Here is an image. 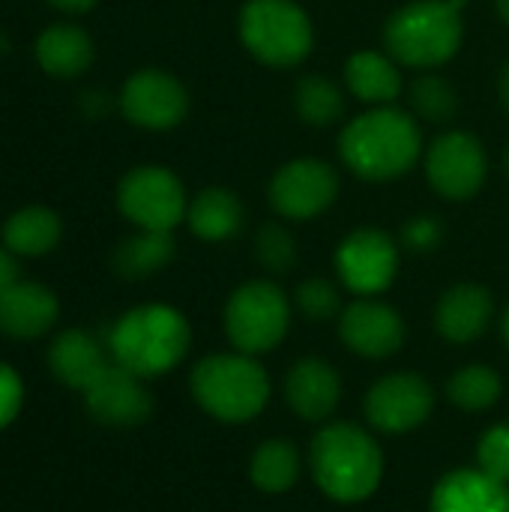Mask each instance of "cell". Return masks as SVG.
<instances>
[{
	"mask_svg": "<svg viewBox=\"0 0 509 512\" xmlns=\"http://www.w3.org/2000/svg\"><path fill=\"white\" fill-rule=\"evenodd\" d=\"M423 150L420 123L396 105L369 108L348 120L339 135V156L345 168L372 183L405 177L417 159H423Z\"/></svg>",
	"mask_w": 509,
	"mask_h": 512,
	"instance_id": "1",
	"label": "cell"
},
{
	"mask_svg": "<svg viewBox=\"0 0 509 512\" xmlns=\"http://www.w3.org/2000/svg\"><path fill=\"white\" fill-rule=\"evenodd\" d=\"M192 345V327L174 306L147 303L120 315L108 333L111 360L138 378H159L183 363Z\"/></svg>",
	"mask_w": 509,
	"mask_h": 512,
	"instance_id": "2",
	"label": "cell"
},
{
	"mask_svg": "<svg viewBox=\"0 0 509 512\" xmlns=\"http://www.w3.org/2000/svg\"><path fill=\"white\" fill-rule=\"evenodd\" d=\"M309 468L318 489L339 504L372 498L384 477V453L369 432L354 423L324 426L309 450Z\"/></svg>",
	"mask_w": 509,
	"mask_h": 512,
	"instance_id": "3",
	"label": "cell"
},
{
	"mask_svg": "<svg viewBox=\"0 0 509 512\" xmlns=\"http://www.w3.org/2000/svg\"><path fill=\"white\" fill-rule=\"evenodd\" d=\"M468 0H411L399 6L384 24V45L402 63L414 69H438L450 63L465 42Z\"/></svg>",
	"mask_w": 509,
	"mask_h": 512,
	"instance_id": "4",
	"label": "cell"
},
{
	"mask_svg": "<svg viewBox=\"0 0 509 512\" xmlns=\"http://www.w3.org/2000/svg\"><path fill=\"white\" fill-rule=\"evenodd\" d=\"M195 402L219 423H249L270 402V378L249 354H210L189 378Z\"/></svg>",
	"mask_w": 509,
	"mask_h": 512,
	"instance_id": "5",
	"label": "cell"
},
{
	"mask_svg": "<svg viewBox=\"0 0 509 512\" xmlns=\"http://www.w3.org/2000/svg\"><path fill=\"white\" fill-rule=\"evenodd\" d=\"M243 48L264 66H300L315 48V27L297 0H246L237 18Z\"/></svg>",
	"mask_w": 509,
	"mask_h": 512,
	"instance_id": "6",
	"label": "cell"
},
{
	"mask_svg": "<svg viewBox=\"0 0 509 512\" xmlns=\"http://www.w3.org/2000/svg\"><path fill=\"white\" fill-rule=\"evenodd\" d=\"M291 327V303L270 279L243 282L225 303V333L240 354L273 351Z\"/></svg>",
	"mask_w": 509,
	"mask_h": 512,
	"instance_id": "7",
	"label": "cell"
},
{
	"mask_svg": "<svg viewBox=\"0 0 509 512\" xmlns=\"http://www.w3.org/2000/svg\"><path fill=\"white\" fill-rule=\"evenodd\" d=\"M120 213L141 231H174L186 222L189 198L183 180L165 165H138L117 186Z\"/></svg>",
	"mask_w": 509,
	"mask_h": 512,
	"instance_id": "8",
	"label": "cell"
},
{
	"mask_svg": "<svg viewBox=\"0 0 509 512\" xmlns=\"http://www.w3.org/2000/svg\"><path fill=\"white\" fill-rule=\"evenodd\" d=\"M423 171L429 186L447 201L474 198L489 177V153L474 132H441L423 150Z\"/></svg>",
	"mask_w": 509,
	"mask_h": 512,
	"instance_id": "9",
	"label": "cell"
},
{
	"mask_svg": "<svg viewBox=\"0 0 509 512\" xmlns=\"http://www.w3.org/2000/svg\"><path fill=\"white\" fill-rule=\"evenodd\" d=\"M339 171L318 156H300L279 165L270 177V207L291 222H306L333 207L339 198Z\"/></svg>",
	"mask_w": 509,
	"mask_h": 512,
	"instance_id": "10",
	"label": "cell"
},
{
	"mask_svg": "<svg viewBox=\"0 0 509 512\" xmlns=\"http://www.w3.org/2000/svg\"><path fill=\"white\" fill-rule=\"evenodd\" d=\"M399 243L381 228H357L336 249L339 282L357 297L384 294L399 276Z\"/></svg>",
	"mask_w": 509,
	"mask_h": 512,
	"instance_id": "11",
	"label": "cell"
},
{
	"mask_svg": "<svg viewBox=\"0 0 509 512\" xmlns=\"http://www.w3.org/2000/svg\"><path fill=\"white\" fill-rule=\"evenodd\" d=\"M120 111L138 129L168 132L186 120L189 90L183 87L177 75L147 66L126 78L120 90Z\"/></svg>",
	"mask_w": 509,
	"mask_h": 512,
	"instance_id": "12",
	"label": "cell"
},
{
	"mask_svg": "<svg viewBox=\"0 0 509 512\" xmlns=\"http://www.w3.org/2000/svg\"><path fill=\"white\" fill-rule=\"evenodd\" d=\"M435 411V390L414 372H396L381 378L366 396V420L387 435H405L420 429Z\"/></svg>",
	"mask_w": 509,
	"mask_h": 512,
	"instance_id": "13",
	"label": "cell"
},
{
	"mask_svg": "<svg viewBox=\"0 0 509 512\" xmlns=\"http://www.w3.org/2000/svg\"><path fill=\"white\" fill-rule=\"evenodd\" d=\"M84 405L96 423L111 429H135L153 414V399L144 387V378L132 375L117 363H111L84 390Z\"/></svg>",
	"mask_w": 509,
	"mask_h": 512,
	"instance_id": "14",
	"label": "cell"
},
{
	"mask_svg": "<svg viewBox=\"0 0 509 512\" xmlns=\"http://www.w3.org/2000/svg\"><path fill=\"white\" fill-rule=\"evenodd\" d=\"M339 336L348 351L366 360H384L405 345V321L393 306L375 297H360L342 309Z\"/></svg>",
	"mask_w": 509,
	"mask_h": 512,
	"instance_id": "15",
	"label": "cell"
},
{
	"mask_svg": "<svg viewBox=\"0 0 509 512\" xmlns=\"http://www.w3.org/2000/svg\"><path fill=\"white\" fill-rule=\"evenodd\" d=\"M285 402L288 408L309 423H324L342 399V378L339 372L321 360V357H306L294 363L285 375Z\"/></svg>",
	"mask_w": 509,
	"mask_h": 512,
	"instance_id": "16",
	"label": "cell"
},
{
	"mask_svg": "<svg viewBox=\"0 0 509 512\" xmlns=\"http://www.w3.org/2000/svg\"><path fill=\"white\" fill-rule=\"evenodd\" d=\"M495 318V300L489 288L477 282H459L441 294L435 306V327L453 345L477 342Z\"/></svg>",
	"mask_w": 509,
	"mask_h": 512,
	"instance_id": "17",
	"label": "cell"
},
{
	"mask_svg": "<svg viewBox=\"0 0 509 512\" xmlns=\"http://www.w3.org/2000/svg\"><path fill=\"white\" fill-rule=\"evenodd\" d=\"M111 351L87 333V330H63L51 348H48V369L51 375L72 387V390H87L114 360H108Z\"/></svg>",
	"mask_w": 509,
	"mask_h": 512,
	"instance_id": "18",
	"label": "cell"
},
{
	"mask_svg": "<svg viewBox=\"0 0 509 512\" xmlns=\"http://www.w3.org/2000/svg\"><path fill=\"white\" fill-rule=\"evenodd\" d=\"M57 297L39 282H15L0 297V333L9 339H39L57 321Z\"/></svg>",
	"mask_w": 509,
	"mask_h": 512,
	"instance_id": "19",
	"label": "cell"
},
{
	"mask_svg": "<svg viewBox=\"0 0 509 512\" xmlns=\"http://www.w3.org/2000/svg\"><path fill=\"white\" fill-rule=\"evenodd\" d=\"M402 63L390 51H357L345 63V90L369 108L396 105L405 90Z\"/></svg>",
	"mask_w": 509,
	"mask_h": 512,
	"instance_id": "20",
	"label": "cell"
},
{
	"mask_svg": "<svg viewBox=\"0 0 509 512\" xmlns=\"http://www.w3.org/2000/svg\"><path fill=\"white\" fill-rule=\"evenodd\" d=\"M429 512H509V492L480 468H465L435 486Z\"/></svg>",
	"mask_w": 509,
	"mask_h": 512,
	"instance_id": "21",
	"label": "cell"
},
{
	"mask_svg": "<svg viewBox=\"0 0 509 512\" xmlns=\"http://www.w3.org/2000/svg\"><path fill=\"white\" fill-rule=\"evenodd\" d=\"M246 207L228 186H207L201 189L186 210L189 231L204 243H225L243 231Z\"/></svg>",
	"mask_w": 509,
	"mask_h": 512,
	"instance_id": "22",
	"label": "cell"
},
{
	"mask_svg": "<svg viewBox=\"0 0 509 512\" xmlns=\"http://www.w3.org/2000/svg\"><path fill=\"white\" fill-rule=\"evenodd\" d=\"M36 63L51 78H78L93 63V39L78 24H51L33 42Z\"/></svg>",
	"mask_w": 509,
	"mask_h": 512,
	"instance_id": "23",
	"label": "cell"
},
{
	"mask_svg": "<svg viewBox=\"0 0 509 512\" xmlns=\"http://www.w3.org/2000/svg\"><path fill=\"white\" fill-rule=\"evenodd\" d=\"M63 237V222L51 207H21L3 222V243L12 255L39 258L48 255Z\"/></svg>",
	"mask_w": 509,
	"mask_h": 512,
	"instance_id": "24",
	"label": "cell"
},
{
	"mask_svg": "<svg viewBox=\"0 0 509 512\" xmlns=\"http://www.w3.org/2000/svg\"><path fill=\"white\" fill-rule=\"evenodd\" d=\"M177 252V243L168 231H141L120 240L114 255H111V267L123 276V279H147L153 273H159L162 267L171 264Z\"/></svg>",
	"mask_w": 509,
	"mask_h": 512,
	"instance_id": "25",
	"label": "cell"
},
{
	"mask_svg": "<svg viewBox=\"0 0 509 512\" xmlns=\"http://www.w3.org/2000/svg\"><path fill=\"white\" fill-rule=\"evenodd\" d=\"M294 111L306 126H315V129L333 126L345 111L342 87L327 75L309 72L294 84Z\"/></svg>",
	"mask_w": 509,
	"mask_h": 512,
	"instance_id": "26",
	"label": "cell"
},
{
	"mask_svg": "<svg viewBox=\"0 0 509 512\" xmlns=\"http://www.w3.org/2000/svg\"><path fill=\"white\" fill-rule=\"evenodd\" d=\"M249 477H252L255 489H261L267 495L288 492L300 477V456H297L294 444L285 438L264 441L252 456Z\"/></svg>",
	"mask_w": 509,
	"mask_h": 512,
	"instance_id": "27",
	"label": "cell"
},
{
	"mask_svg": "<svg viewBox=\"0 0 509 512\" xmlns=\"http://www.w3.org/2000/svg\"><path fill=\"white\" fill-rule=\"evenodd\" d=\"M408 99L417 117H423L426 123H450L459 114V90L453 87L450 78H444L435 69H426L423 75H417L408 87Z\"/></svg>",
	"mask_w": 509,
	"mask_h": 512,
	"instance_id": "28",
	"label": "cell"
},
{
	"mask_svg": "<svg viewBox=\"0 0 509 512\" xmlns=\"http://www.w3.org/2000/svg\"><path fill=\"white\" fill-rule=\"evenodd\" d=\"M501 393H504L501 375L480 363L459 369L447 384L450 402L462 411H489L501 399Z\"/></svg>",
	"mask_w": 509,
	"mask_h": 512,
	"instance_id": "29",
	"label": "cell"
},
{
	"mask_svg": "<svg viewBox=\"0 0 509 512\" xmlns=\"http://www.w3.org/2000/svg\"><path fill=\"white\" fill-rule=\"evenodd\" d=\"M255 261L261 264L264 273L282 276L297 264V240L294 234L279 225V222H267L258 228L255 234Z\"/></svg>",
	"mask_w": 509,
	"mask_h": 512,
	"instance_id": "30",
	"label": "cell"
},
{
	"mask_svg": "<svg viewBox=\"0 0 509 512\" xmlns=\"http://www.w3.org/2000/svg\"><path fill=\"white\" fill-rule=\"evenodd\" d=\"M294 303L303 312V318H309V321H330V318L342 315L339 285L324 276L303 279L294 291Z\"/></svg>",
	"mask_w": 509,
	"mask_h": 512,
	"instance_id": "31",
	"label": "cell"
},
{
	"mask_svg": "<svg viewBox=\"0 0 509 512\" xmlns=\"http://www.w3.org/2000/svg\"><path fill=\"white\" fill-rule=\"evenodd\" d=\"M477 468L509 486V426H495L489 429L480 444H477Z\"/></svg>",
	"mask_w": 509,
	"mask_h": 512,
	"instance_id": "32",
	"label": "cell"
},
{
	"mask_svg": "<svg viewBox=\"0 0 509 512\" xmlns=\"http://www.w3.org/2000/svg\"><path fill=\"white\" fill-rule=\"evenodd\" d=\"M441 240H444V225H441V219H435V216H429V213L414 216V219L405 222V228H402V243H405L411 252H420V255L438 249Z\"/></svg>",
	"mask_w": 509,
	"mask_h": 512,
	"instance_id": "33",
	"label": "cell"
},
{
	"mask_svg": "<svg viewBox=\"0 0 509 512\" xmlns=\"http://www.w3.org/2000/svg\"><path fill=\"white\" fill-rule=\"evenodd\" d=\"M21 405H24V384H21V375H18L12 366L0 363V432L18 417Z\"/></svg>",
	"mask_w": 509,
	"mask_h": 512,
	"instance_id": "34",
	"label": "cell"
},
{
	"mask_svg": "<svg viewBox=\"0 0 509 512\" xmlns=\"http://www.w3.org/2000/svg\"><path fill=\"white\" fill-rule=\"evenodd\" d=\"M18 282V261L9 249H0V297Z\"/></svg>",
	"mask_w": 509,
	"mask_h": 512,
	"instance_id": "35",
	"label": "cell"
},
{
	"mask_svg": "<svg viewBox=\"0 0 509 512\" xmlns=\"http://www.w3.org/2000/svg\"><path fill=\"white\" fill-rule=\"evenodd\" d=\"M84 108H87V117H102L108 111V93L105 90H87Z\"/></svg>",
	"mask_w": 509,
	"mask_h": 512,
	"instance_id": "36",
	"label": "cell"
},
{
	"mask_svg": "<svg viewBox=\"0 0 509 512\" xmlns=\"http://www.w3.org/2000/svg\"><path fill=\"white\" fill-rule=\"evenodd\" d=\"M54 9H60V12H72V15H78V12H87V9H93L96 6V0H48Z\"/></svg>",
	"mask_w": 509,
	"mask_h": 512,
	"instance_id": "37",
	"label": "cell"
},
{
	"mask_svg": "<svg viewBox=\"0 0 509 512\" xmlns=\"http://www.w3.org/2000/svg\"><path fill=\"white\" fill-rule=\"evenodd\" d=\"M498 96H501V105L509 114V60L501 66V75H498Z\"/></svg>",
	"mask_w": 509,
	"mask_h": 512,
	"instance_id": "38",
	"label": "cell"
},
{
	"mask_svg": "<svg viewBox=\"0 0 509 512\" xmlns=\"http://www.w3.org/2000/svg\"><path fill=\"white\" fill-rule=\"evenodd\" d=\"M495 12H498L501 24H507L509 27V0H495Z\"/></svg>",
	"mask_w": 509,
	"mask_h": 512,
	"instance_id": "39",
	"label": "cell"
},
{
	"mask_svg": "<svg viewBox=\"0 0 509 512\" xmlns=\"http://www.w3.org/2000/svg\"><path fill=\"white\" fill-rule=\"evenodd\" d=\"M501 336H504V342H507V348H509V306H507V312L501 315Z\"/></svg>",
	"mask_w": 509,
	"mask_h": 512,
	"instance_id": "40",
	"label": "cell"
},
{
	"mask_svg": "<svg viewBox=\"0 0 509 512\" xmlns=\"http://www.w3.org/2000/svg\"><path fill=\"white\" fill-rule=\"evenodd\" d=\"M501 165H504V174L509 177V144L504 147V156H501Z\"/></svg>",
	"mask_w": 509,
	"mask_h": 512,
	"instance_id": "41",
	"label": "cell"
}]
</instances>
